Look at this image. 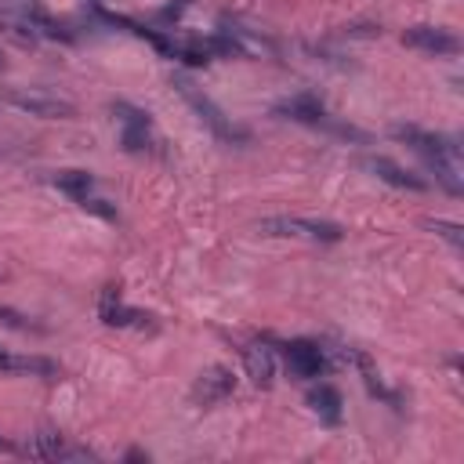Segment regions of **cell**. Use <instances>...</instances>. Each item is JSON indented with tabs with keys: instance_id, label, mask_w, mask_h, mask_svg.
Wrapping results in <instances>:
<instances>
[{
	"instance_id": "cell-8",
	"label": "cell",
	"mask_w": 464,
	"mask_h": 464,
	"mask_svg": "<svg viewBox=\"0 0 464 464\" xmlns=\"http://www.w3.org/2000/svg\"><path fill=\"white\" fill-rule=\"evenodd\" d=\"M98 315H102V323H105V326H120V330H123V326H138V330L152 326V315H145V312H138V308L123 304L116 286H105V290H102Z\"/></svg>"
},
{
	"instance_id": "cell-13",
	"label": "cell",
	"mask_w": 464,
	"mask_h": 464,
	"mask_svg": "<svg viewBox=\"0 0 464 464\" xmlns=\"http://www.w3.org/2000/svg\"><path fill=\"white\" fill-rule=\"evenodd\" d=\"M366 167H370L381 181H388V185H395V188H410V192H424V188H428V178H420V174L399 167V163L388 160V156H370Z\"/></svg>"
},
{
	"instance_id": "cell-12",
	"label": "cell",
	"mask_w": 464,
	"mask_h": 464,
	"mask_svg": "<svg viewBox=\"0 0 464 464\" xmlns=\"http://www.w3.org/2000/svg\"><path fill=\"white\" fill-rule=\"evenodd\" d=\"M112 112H116L120 123H123V149H127V152H141V149H149V112L130 109L127 102H116Z\"/></svg>"
},
{
	"instance_id": "cell-14",
	"label": "cell",
	"mask_w": 464,
	"mask_h": 464,
	"mask_svg": "<svg viewBox=\"0 0 464 464\" xmlns=\"http://www.w3.org/2000/svg\"><path fill=\"white\" fill-rule=\"evenodd\" d=\"M243 366H246V377L257 384V388H268L276 381V355L265 341H254L243 348Z\"/></svg>"
},
{
	"instance_id": "cell-17",
	"label": "cell",
	"mask_w": 464,
	"mask_h": 464,
	"mask_svg": "<svg viewBox=\"0 0 464 464\" xmlns=\"http://www.w3.org/2000/svg\"><path fill=\"white\" fill-rule=\"evenodd\" d=\"M54 185H58L62 192H69L72 199H83V196L94 188V178H91L87 170H58V174H54Z\"/></svg>"
},
{
	"instance_id": "cell-1",
	"label": "cell",
	"mask_w": 464,
	"mask_h": 464,
	"mask_svg": "<svg viewBox=\"0 0 464 464\" xmlns=\"http://www.w3.org/2000/svg\"><path fill=\"white\" fill-rule=\"evenodd\" d=\"M392 134H395L399 141H406L413 152L424 156V163L435 170V178L442 181L446 192H453V196L460 192V149H457L453 138L420 130V127H413V123H399V127H392Z\"/></svg>"
},
{
	"instance_id": "cell-20",
	"label": "cell",
	"mask_w": 464,
	"mask_h": 464,
	"mask_svg": "<svg viewBox=\"0 0 464 464\" xmlns=\"http://www.w3.org/2000/svg\"><path fill=\"white\" fill-rule=\"evenodd\" d=\"M0 450H4V453H22V446H14V442H7L4 435H0Z\"/></svg>"
},
{
	"instance_id": "cell-4",
	"label": "cell",
	"mask_w": 464,
	"mask_h": 464,
	"mask_svg": "<svg viewBox=\"0 0 464 464\" xmlns=\"http://www.w3.org/2000/svg\"><path fill=\"white\" fill-rule=\"evenodd\" d=\"M4 102H11L14 109L29 112V116H40V120H72L76 116V105L58 98V94H47V91H4Z\"/></svg>"
},
{
	"instance_id": "cell-16",
	"label": "cell",
	"mask_w": 464,
	"mask_h": 464,
	"mask_svg": "<svg viewBox=\"0 0 464 464\" xmlns=\"http://www.w3.org/2000/svg\"><path fill=\"white\" fill-rule=\"evenodd\" d=\"M308 406L326 420V424H337L341 420V392L334 384H319L308 392Z\"/></svg>"
},
{
	"instance_id": "cell-3",
	"label": "cell",
	"mask_w": 464,
	"mask_h": 464,
	"mask_svg": "<svg viewBox=\"0 0 464 464\" xmlns=\"http://www.w3.org/2000/svg\"><path fill=\"white\" fill-rule=\"evenodd\" d=\"M174 87H178V94L196 109V116H199V120H203L218 138H225V141L243 138V130H236V127L225 120V112H221V109H218V105H214V102H210V98H207V94H203L188 76H174Z\"/></svg>"
},
{
	"instance_id": "cell-7",
	"label": "cell",
	"mask_w": 464,
	"mask_h": 464,
	"mask_svg": "<svg viewBox=\"0 0 464 464\" xmlns=\"http://www.w3.org/2000/svg\"><path fill=\"white\" fill-rule=\"evenodd\" d=\"M276 116H283V120H297V123H308V127H330V130H341V134H355L352 127L334 123V120L326 116V109H323L312 94H297V98L276 105Z\"/></svg>"
},
{
	"instance_id": "cell-6",
	"label": "cell",
	"mask_w": 464,
	"mask_h": 464,
	"mask_svg": "<svg viewBox=\"0 0 464 464\" xmlns=\"http://www.w3.org/2000/svg\"><path fill=\"white\" fill-rule=\"evenodd\" d=\"M22 453H25V457H40V460H94L91 450L69 446L58 431H40V435H33V439L22 446Z\"/></svg>"
},
{
	"instance_id": "cell-10",
	"label": "cell",
	"mask_w": 464,
	"mask_h": 464,
	"mask_svg": "<svg viewBox=\"0 0 464 464\" xmlns=\"http://www.w3.org/2000/svg\"><path fill=\"white\" fill-rule=\"evenodd\" d=\"M402 44L417 47V51H428V54H457L460 51V40L450 29H439V25H413V29L402 33Z\"/></svg>"
},
{
	"instance_id": "cell-5",
	"label": "cell",
	"mask_w": 464,
	"mask_h": 464,
	"mask_svg": "<svg viewBox=\"0 0 464 464\" xmlns=\"http://www.w3.org/2000/svg\"><path fill=\"white\" fill-rule=\"evenodd\" d=\"M283 359H286V370L301 381H312V377H323L330 370V359H326V348H319L315 341H283Z\"/></svg>"
},
{
	"instance_id": "cell-15",
	"label": "cell",
	"mask_w": 464,
	"mask_h": 464,
	"mask_svg": "<svg viewBox=\"0 0 464 464\" xmlns=\"http://www.w3.org/2000/svg\"><path fill=\"white\" fill-rule=\"evenodd\" d=\"M0 33L11 36L14 44H22V47H33L40 40L36 29H33L29 7H7V4H0Z\"/></svg>"
},
{
	"instance_id": "cell-21",
	"label": "cell",
	"mask_w": 464,
	"mask_h": 464,
	"mask_svg": "<svg viewBox=\"0 0 464 464\" xmlns=\"http://www.w3.org/2000/svg\"><path fill=\"white\" fill-rule=\"evenodd\" d=\"M0 69H4V58H0Z\"/></svg>"
},
{
	"instance_id": "cell-11",
	"label": "cell",
	"mask_w": 464,
	"mask_h": 464,
	"mask_svg": "<svg viewBox=\"0 0 464 464\" xmlns=\"http://www.w3.org/2000/svg\"><path fill=\"white\" fill-rule=\"evenodd\" d=\"M0 373L4 377H58V362L47 355H22L0 348Z\"/></svg>"
},
{
	"instance_id": "cell-9",
	"label": "cell",
	"mask_w": 464,
	"mask_h": 464,
	"mask_svg": "<svg viewBox=\"0 0 464 464\" xmlns=\"http://www.w3.org/2000/svg\"><path fill=\"white\" fill-rule=\"evenodd\" d=\"M232 392H236V377H232L228 366H207V370L196 377V384H192L196 406H214V402L228 399Z\"/></svg>"
},
{
	"instance_id": "cell-18",
	"label": "cell",
	"mask_w": 464,
	"mask_h": 464,
	"mask_svg": "<svg viewBox=\"0 0 464 464\" xmlns=\"http://www.w3.org/2000/svg\"><path fill=\"white\" fill-rule=\"evenodd\" d=\"M428 228H431V232H439L442 239H450L453 246H460V243H464V236H460V225H457V221H442V218H435V221H428Z\"/></svg>"
},
{
	"instance_id": "cell-2",
	"label": "cell",
	"mask_w": 464,
	"mask_h": 464,
	"mask_svg": "<svg viewBox=\"0 0 464 464\" xmlns=\"http://www.w3.org/2000/svg\"><path fill=\"white\" fill-rule=\"evenodd\" d=\"M261 236H279V239H308V243H337L344 232L334 221L319 218H297V214H272L257 221Z\"/></svg>"
},
{
	"instance_id": "cell-19",
	"label": "cell",
	"mask_w": 464,
	"mask_h": 464,
	"mask_svg": "<svg viewBox=\"0 0 464 464\" xmlns=\"http://www.w3.org/2000/svg\"><path fill=\"white\" fill-rule=\"evenodd\" d=\"M0 323L11 326V330H40L33 319H25L22 312H14V308H7V304H0Z\"/></svg>"
}]
</instances>
